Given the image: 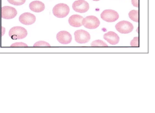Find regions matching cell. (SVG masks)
<instances>
[{"instance_id":"8992f818","label":"cell","mask_w":155,"mask_h":113,"mask_svg":"<svg viewBox=\"0 0 155 113\" xmlns=\"http://www.w3.org/2000/svg\"><path fill=\"white\" fill-rule=\"evenodd\" d=\"M117 30L121 34H128L134 29L133 25L129 21H120L116 25Z\"/></svg>"},{"instance_id":"2e32d148","label":"cell","mask_w":155,"mask_h":113,"mask_svg":"<svg viewBox=\"0 0 155 113\" xmlns=\"http://www.w3.org/2000/svg\"><path fill=\"white\" fill-rule=\"evenodd\" d=\"M26 0H8V2L15 6H21L26 2Z\"/></svg>"},{"instance_id":"9c48e42d","label":"cell","mask_w":155,"mask_h":113,"mask_svg":"<svg viewBox=\"0 0 155 113\" xmlns=\"http://www.w3.org/2000/svg\"><path fill=\"white\" fill-rule=\"evenodd\" d=\"M20 22L25 25H31L35 23L36 20L35 15L29 12H25L20 16Z\"/></svg>"},{"instance_id":"e0dca14e","label":"cell","mask_w":155,"mask_h":113,"mask_svg":"<svg viewBox=\"0 0 155 113\" xmlns=\"http://www.w3.org/2000/svg\"><path fill=\"white\" fill-rule=\"evenodd\" d=\"M34 47H50L51 45L48 42L44 41H39L33 45Z\"/></svg>"},{"instance_id":"5bb4252c","label":"cell","mask_w":155,"mask_h":113,"mask_svg":"<svg viewBox=\"0 0 155 113\" xmlns=\"http://www.w3.org/2000/svg\"><path fill=\"white\" fill-rule=\"evenodd\" d=\"M129 17L130 18L135 21V22H138L139 21V12L138 11L133 10L130 11L128 14Z\"/></svg>"},{"instance_id":"7a4b0ae2","label":"cell","mask_w":155,"mask_h":113,"mask_svg":"<svg viewBox=\"0 0 155 113\" xmlns=\"http://www.w3.org/2000/svg\"><path fill=\"white\" fill-rule=\"evenodd\" d=\"M26 29L21 27H15L12 28L9 32V37L13 40L22 39L28 35Z\"/></svg>"},{"instance_id":"52a82bcc","label":"cell","mask_w":155,"mask_h":113,"mask_svg":"<svg viewBox=\"0 0 155 113\" xmlns=\"http://www.w3.org/2000/svg\"><path fill=\"white\" fill-rule=\"evenodd\" d=\"M72 8L76 12L85 13L88 11L89 5L85 0H78L72 4Z\"/></svg>"},{"instance_id":"277c9868","label":"cell","mask_w":155,"mask_h":113,"mask_svg":"<svg viewBox=\"0 0 155 113\" xmlns=\"http://www.w3.org/2000/svg\"><path fill=\"white\" fill-rule=\"evenodd\" d=\"M75 39L79 44H85L89 41L91 36L87 31L83 30H79L74 33Z\"/></svg>"},{"instance_id":"ffe728a7","label":"cell","mask_w":155,"mask_h":113,"mask_svg":"<svg viewBox=\"0 0 155 113\" xmlns=\"http://www.w3.org/2000/svg\"><path fill=\"white\" fill-rule=\"evenodd\" d=\"M132 5L136 8H138L139 5V0H131Z\"/></svg>"},{"instance_id":"d6986e66","label":"cell","mask_w":155,"mask_h":113,"mask_svg":"<svg viewBox=\"0 0 155 113\" xmlns=\"http://www.w3.org/2000/svg\"><path fill=\"white\" fill-rule=\"evenodd\" d=\"M11 47H28V45L26 43H23V42H16V43L12 44L11 46Z\"/></svg>"},{"instance_id":"ba28073f","label":"cell","mask_w":155,"mask_h":113,"mask_svg":"<svg viewBox=\"0 0 155 113\" xmlns=\"http://www.w3.org/2000/svg\"><path fill=\"white\" fill-rule=\"evenodd\" d=\"M18 14L17 10L13 7L4 6L2 8V18L4 19H12Z\"/></svg>"},{"instance_id":"44dd1931","label":"cell","mask_w":155,"mask_h":113,"mask_svg":"<svg viewBox=\"0 0 155 113\" xmlns=\"http://www.w3.org/2000/svg\"><path fill=\"white\" fill-rule=\"evenodd\" d=\"M93 1H99L100 0H93Z\"/></svg>"},{"instance_id":"8fae6325","label":"cell","mask_w":155,"mask_h":113,"mask_svg":"<svg viewBox=\"0 0 155 113\" xmlns=\"http://www.w3.org/2000/svg\"><path fill=\"white\" fill-rule=\"evenodd\" d=\"M103 38L110 45H116L119 43L120 40L119 37L117 34L113 31H109L104 34Z\"/></svg>"},{"instance_id":"9a60e30c","label":"cell","mask_w":155,"mask_h":113,"mask_svg":"<svg viewBox=\"0 0 155 113\" xmlns=\"http://www.w3.org/2000/svg\"><path fill=\"white\" fill-rule=\"evenodd\" d=\"M92 47H107L108 45L101 40H96L91 43Z\"/></svg>"},{"instance_id":"3957f363","label":"cell","mask_w":155,"mask_h":113,"mask_svg":"<svg viewBox=\"0 0 155 113\" xmlns=\"http://www.w3.org/2000/svg\"><path fill=\"white\" fill-rule=\"evenodd\" d=\"M82 25L89 29L97 28L100 24L99 20L94 16H87L82 20Z\"/></svg>"},{"instance_id":"7c38bea8","label":"cell","mask_w":155,"mask_h":113,"mask_svg":"<svg viewBox=\"0 0 155 113\" xmlns=\"http://www.w3.org/2000/svg\"><path fill=\"white\" fill-rule=\"evenodd\" d=\"M83 18L79 15H73L69 18V23L71 26L75 27H79L82 26V21Z\"/></svg>"},{"instance_id":"6da1fadb","label":"cell","mask_w":155,"mask_h":113,"mask_svg":"<svg viewBox=\"0 0 155 113\" xmlns=\"http://www.w3.org/2000/svg\"><path fill=\"white\" fill-rule=\"evenodd\" d=\"M53 15L58 18H62L67 17L70 12L69 7L67 4L60 3L53 8L52 10Z\"/></svg>"},{"instance_id":"30bf717a","label":"cell","mask_w":155,"mask_h":113,"mask_svg":"<svg viewBox=\"0 0 155 113\" xmlns=\"http://www.w3.org/2000/svg\"><path fill=\"white\" fill-rule=\"evenodd\" d=\"M57 40L61 44L67 45L69 44L72 40V36L69 32L67 31H61L57 35Z\"/></svg>"},{"instance_id":"4fadbf2b","label":"cell","mask_w":155,"mask_h":113,"mask_svg":"<svg viewBox=\"0 0 155 113\" xmlns=\"http://www.w3.org/2000/svg\"><path fill=\"white\" fill-rule=\"evenodd\" d=\"M31 10L35 12H41L45 9V6L44 3L39 1H35L31 2L29 4Z\"/></svg>"},{"instance_id":"5b68a950","label":"cell","mask_w":155,"mask_h":113,"mask_svg":"<svg viewBox=\"0 0 155 113\" xmlns=\"http://www.w3.org/2000/svg\"><path fill=\"white\" fill-rule=\"evenodd\" d=\"M101 18L106 22H113L118 19L119 15L118 13L112 10H106L101 13Z\"/></svg>"},{"instance_id":"ac0fdd59","label":"cell","mask_w":155,"mask_h":113,"mask_svg":"<svg viewBox=\"0 0 155 113\" xmlns=\"http://www.w3.org/2000/svg\"><path fill=\"white\" fill-rule=\"evenodd\" d=\"M131 47H139V37H135L130 42Z\"/></svg>"}]
</instances>
